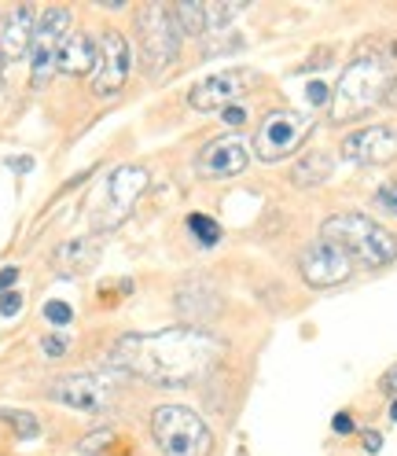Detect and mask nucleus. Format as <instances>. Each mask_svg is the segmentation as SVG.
<instances>
[{
  "label": "nucleus",
  "instance_id": "nucleus-8",
  "mask_svg": "<svg viewBox=\"0 0 397 456\" xmlns=\"http://www.w3.org/2000/svg\"><path fill=\"white\" fill-rule=\"evenodd\" d=\"M313 129V118H305L298 110H272L265 114V122L258 126V136H254V151H258L262 162H280L302 148V140Z\"/></svg>",
  "mask_w": 397,
  "mask_h": 456
},
{
  "label": "nucleus",
  "instance_id": "nucleus-21",
  "mask_svg": "<svg viewBox=\"0 0 397 456\" xmlns=\"http://www.w3.org/2000/svg\"><path fill=\"white\" fill-rule=\"evenodd\" d=\"M4 419L15 427V435L22 438V442H30V438H37V419H34V412H4Z\"/></svg>",
  "mask_w": 397,
  "mask_h": 456
},
{
  "label": "nucleus",
  "instance_id": "nucleus-27",
  "mask_svg": "<svg viewBox=\"0 0 397 456\" xmlns=\"http://www.w3.org/2000/svg\"><path fill=\"white\" fill-rule=\"evenodd\" d=\"M221 114H224V118H221L224 126H243L247 122V110L243 107H229V110H221Z\"/></svg>",
  "mask_w": 397,
  "mask_h": 456
},
{
  "label": "nucleus",
  "instance_id": "nucleus-1",
  "mask_svg": "<svg viewBox=\"0 0 397 456\" xmlns=\"http://www.w3.org/2000/svg\"><path fill=\"white\" fill-rule=\"evenodd\" d=\"M221 342L198 328H166L155 335H122L115 342V361L122 372L148 379L151 387H184L214 364Z\"/></svg>",
  "mask_w": 397,
  "mask_h": 456
},
{
  "label": "nucleus",
  "instance_id": "nucleus-22",
  "mask_svg": "<svg viewBox=\"0 0 397 456\" xmlns=\"http://www.w3.org/2000/svg\"><path fill=\"white\" fill-rule=\"evenodd\" d=\"M45 321H48L52 328H63V324L74 321V309H70L67 302H45Z\"/></svg>",
  "mask_w": 397,
  "mask_h": 456
},
{
  "label": "nucleus",
  "instance_id": "nucleus-10",
  "mask_svg": "<svg viewBox=\"0 0 397 456\" xmlns=\"http://www.w3.org/2000/svg\"><path fill=\"white\" fill-rule=\"evenodd\" d=\"M48 397L52 402H60L74 412H107L110 402H115V387H110L107 379H96V376H60L52 387H48Z\"/></svg>",
  "mask_w": 397,
  "mask_h": 456
},
{
  "label": "nucleus",
  "instance_id": "nucleus-31",
  "mask_svg": "<svg viewBox=\"0 0 397 456\" xmlns=\"http://www.w3.org/2000/svg\"><path fill=\"white\" fill-rule=\"evenodd\" d=\"M364 449H368V452H379V449H383V438H379L376 431H364Z\"/></svg>",
  "mask_w": 397,
  "mask_h": 456
},
{
  "label": "nucleus",
  "instance_id": "nucleus-9",
  "mask_svg": "<svg viewBox=\"0 0 397 456\" xmlns=\"http://www.w3.org/2000/svg\"><path fill=\"white\" fill-rule=\"evenodd\" d=\"M298 273L309 288H338L353 276V262L328 240H313L298 254Z\"/></svg>",
  "mask_w": 397,
  "mask_h": 456
},
{
  "label": "nucleus",
  "instance_id": "nucleus-32",
  "mask_svg": "<svg viewBox=\"0 0 397 456\" xmlns=\"http://www.w3.org/2000/svg\"><path fill=\"white\" fill-rule=\"evenodd\" d=\"M383 390H390V394H397V368H390V372L383 376Z\"/></svg>",
  "mask_w": 397,
  "mask_h": 456
},
{
  "label": "nucleus",
  "instance_id": "nucleus-18",
  "mask_svg": "<svg viewBox=\"0 0 397 456\" xmlns=\"http://www.w3.org/2000/svg\"><path fill=\"white\" fill-rule=\"evenodd\" d=\"M331 177V159L324 155V151H309L298 166H295V174H291V181L298 184V188H313V184H324Z\"/></svg>",
  "mask_w": 397,
  "mask_h": 456
},
{
  "label": "nucleus",
  "instance_id": "nucleus-12",
  "mask_svg": "<svg viewBox=\"0 0 397 456\" xmlns=\"http://www.w3.org/2000/svg\"><path fill=\"white\" fill-rule=\"evenodd\" d=\"M343 159L357 166H386L397 159V126H364L343 140Z\"/></svg>",
  "mask_w": 397,
  "mask_h": 456
},
{
  "label": "nucleus",
  "instance_id": "nucleus-30",
  "mask_svg": "<svg viewBox=\"0 0 397 456\" xmlns=\"http://www.w3.org/2000/svg\"><path fill=\"white\" fill-rule=\"evenodd\" d=\"M8 166H12V169H19V174H30V169H34V159H30V155H22V159H8Z\"/></svg>",
  "mask_w": 397,
  "mask_h": 456
},
{
  "label": "nucleus",
  "instance_id": "nucleus-13",
  "mask_svg": "<svg viewBox=\"0 0 397 456\" xmlns=\"http://www.w3.org/2000/svg\"><path fill=\"white\" fill-rule=\"evenodd\" d=\"M129 67H133V55H129L126 37L118 30H107L100 37V63H96V81H93L96 96H103V100L118 96L129 77Z\"/></svg>",
  "mask_w": 397,
  "mask_h": 456
},
{
  "label": "nucleus",
  "instance_id": "nucleus-25",
  "mask_svg": "<svg viewBox=\"0 0 397 456\" xmlns=\"http://www.w3.org/2000/svg\"><path fill=\"white\" fill-rule=\"evenodd\" d=\"M376 199H379V207H383V210H390V214H397V181H390V184H383Z\"/></svg>",
  "mask_w": 397,
  "mask_h": 456
},
{
  "label": "nucleus",
  "instance_id": "nucleus-34",
  "mask_svg": "<svg viewBox=\"0 0 397 456\" xmlns=\"http://www.w3.org/2000/svg\"><path fill=\"white\" fill-rule=\"evenodd\" d=\"M0 63H4V60H0Z\"/></svg>",
  "mask_w": 397,
  "mask_h": 456
},
{
  "label": "nucleus",
  "instance_id": "nucleus-33",
  "mask_svg": "<svg viewBox=\"0 0 397 456\" xmlns=\"http://www.w3.org/2000/svg\"><path fill=\"white\" fill-rule=\"evenodd\" d=\"M390 419H393V423H397V402H393V405H390Z\"/></svg>",
  "mask_w": 397,
  "mask_h": 456
},
{
  "label": "nucleus",
  "instance_id": "nucleus-2",
  "mask_svg": "<svg viewBox=\"0 0 397 456\" xmlns=\"http://www.w3.org/2000/svg\"><path fill=\"white\" fill-rule=\"evenodd\" d=\"M320 240L335 243L353 265H364V269H383V265L397 262V236L364 214L328 217L320 228Z\"/></svg>",
  "mask_w": 397,
  "mask_h": 456
},
{
  "label": "nucleus",
  "instance_id": "nucleus-5",
  "mask_svg": "<svg viewBox=\"0 0 397 456\" xmlns=\"http://www.w3.org/2000/svg\"><path fill=\"white\" fill-rule=\"evenodd\" d=\"M136 30H140V60L148 74H158L166 63L177 60L181 48V22L169 4H148L136 12Z\"/></svg>",
  "mask_w": 397,
  "mask_h": 456
},
{
  "label": "nucleus",
  "instance_id": "nucleus-17",
  "mask_svg": "<svg viewBox=\"0 0 397 456\" xmlns=\"http://www.w3.org/2000/svg\"><path fill=\"white\" fill-rule=\"evenodd\" d=\"M96 63H100V48L93 45L89 34H74V37L67 41L63 55H60V70L70 74V77H81V74L96 70Z\"/></svg>",
  "mask_w": 397,
  "mask_h": 456
},
{
  "label": "nucleus",
  "instance_id": "nucleus-14",
  "mask_svg": "<svg viewBox=\"0 0 397 456\" xmlns=\"http://www.w3.org/2000/svg\"><path fill=\"white\" fill-rule=\"evenodd\" d=\"M250 81H254L250 70H221V74H210V77H203L188 93V103L195 110H229L247 93Z\"/></svg>",
  "mask_w": 397,
  "mask_h": 456
},
{
  "label": "nucleus",
  "instance_id": "nucleus-7",
  "mask_svg": "<svg viewBox=\"0 0 397 456\" xmlns=\"http://www.w3.org/2000/svg\"><path fill=\"white\" fill-rule=\"evenodd\" d=\"M70 8H45L34 26V45H30V63H34V85L45 89L52 70H60V55L70 41Z\"/></svg>",
  "mask_w": 397,
  "mask_h": 456
},
{
  "label": "nucleus",
  "instance_id": "nucleus-4",
  "mask_svg": "<svg viewBox=\"0 0 397 456\" xmlns=\"http://www.w3.org/2000/svg\"><path fill=\"white\" fill-rule=\"evenodd\" d=\"M151 435L166 456H210L214 431L188 405H158L151 416Z\"/></svg>",
  "mask_w": 397,
  "mask_h": 456
},
{
  "label": "nucleus",
  "instance_id": "nucleus-26",
  "mask_svg": "<svg viewBox=\"0 0 397 456\" xmlns=\"http://www.w3.org/2000/svg\"><path fill=\"white\" fill-rule=\"evenodd\" d=\"M107 438H110L107 431H100V435H89V438H85V442H81V452H100Z\"/></svg>",
  "mask_w": 397,
  "mask_h": 456
},
{
  "label": "nucleus",
  "instance_id": "nucleus-20",
  "mask_svg": "<svg viewBox=\"0 0 397 456\" xmlns=\"http://www.w3.org/2000/svg\"><path fill=\"white\" fill-rule=\"evenodd\" d=\"M188 228H191V236L203 243V247H214L221 240V224L214 217H207V214H191L188 217Z\"/></svg>",
  "mask_w": 397,
  "mask_h": 456
},
{
  "label": "nucleus",
  "instance_id": "nucleus-24",
  "mask_svg": "<svg viewBox=\"0 0 397 456\" xmlns=\"http://www.w3.org/2000/svg\"><path fill=\"white\" fill-rule=\"evenodd\" d=\"M19 309H22V295L19 291H4V295H0V317H15Z\"/></svg>",
  "mask_w": 397,
  "mask_h": 456
},
{
  "label": "nucleus",
  "instance_id": "nucleus-3",
  "mask_svg": "<svg viewBox=\"0 0 397 456\" xmlns=\"http://www.w3.org/2000/svg\"><path fill=\"white\" fill-rule=\"evenodd\" d=\"M386 85H390V67L383 55L353 60L331 93V122H353L372 107H379L386 100Z\"/></svg>",
  "mask_w": 397,
  "mask_h": 456
},
{
  "label": "nucleus",
  "instance_id": "nucleus-16",
  "mask_svg": "<svg viewBox=\"0 0 397 456\" xmlns=\"http://www.w3.org/2000/svg\"><path fill=\"white\" fill-rule=\"evenodd\" d=\"M55 262H60V273H67V276H85V273H93V269H96V262H100V247H96V240H89V236L70 240V243L60 247Z\"/></svg>",
  "mask_w": 397,
  "mask_h": 456
},
{
  "label": "nucleus",
  "instance_id": "nucleus-19",
  "mask_svg": "<svg viewBox=\"0 0 397 456\" xmlns=\"http://www.w3.org/2000/svg\"><path fill=\"white\" fill-rule=\"evenodd\" d=\"M174 12H177V22H181L184 34L198 37V34L210 30V26H207V8H203V4H181V8H174Z\"/></svg>",
  "mask_w": 397,
  "mask_h": 456
},
{
  "label": "nucleus",
  "instance_id": "nucleus-11",
  "mask_svg": "<svg viewBox=\"0 0 397 456\" xmlns=\"http://www.w3.org/2000/svg\"><path fill=\"white\" fill-rule=\"evenodd\" d=\"M247 162H250V148L243 136H217L198 151L195 169H198V177H207V181H229V177L243 174Z\"/></svg>",
  "mask_w": 397,
  "mask_h": 456
},
{
  "label": "nucleus",
  "instance_id": "nucleus-28",
  "mask_svg": "<svg viewBox=\"0 0 397 456\" xmlns=\"http://www.w3.org/2000/svg\"><path fill=\"white\" fill-rule=\"evenodd\" d=\"M331 427H335V435H350V431H353V419H350L346 412H338V416L331 419Z\"/></svg>",
  "mask_w": 397,
  "mask_h": 456
},
{
  "label": "nucleus",
  "instance_id": "nucleus-6",
  "mask_svg": "<svg viewBox=\"0 0 397 456\" xmlns=\"http://www.w3.org/2000/svg\"><path fill=\"white\" fill-rule=\"evenodd\" d=\"M148 184H151V174L144 166H118L115 174L103 181V191H100L96 207H93V228L96 232H110V228H118L133 214L136 199L148 191Z\"/></svg>",
  "mask_w": 397,
  "mask_h": 456
},
{
  "label": "nucleus",
  "instance_id": "nucleus-29",
  "mask_svg": "<svg viewBox=\"0 0 397 456\" xmlns=\"http://www.w3.org/2000/svg\"><path fill=\"white\" fill-rule=\"evenodd\" d=\"M19 280V269L15 265H8V269H0V295H4L8 288H12V283Z\"/></svg>",
  "mask_w": 397,
  "mask_h": 456
},
{
  "label": "nucleus",
  "instance_id": "nucleus-23",
  "mask_svg": "<svg viewBox=\"0 0 397 456\" xmlns=\"http://www.w3.org/2000/svg\"><path fill=\"white\" fill-rule=\"evenodd\" d=\"M41 350H45V357H63L70 350V342L63 335H45L41 338Z\"/></svg>",
  "mask_w": 397,
  "mask_h": 456
},
{
  "label": "nucleus",
  "instance_id": "nucleus-15",
  "mask_svg": "<svg viewBox=\"0 0 397 456\" xmlns=\"http://www.w3.org/2000/svg\"><path fill=\"white\" fill-rule=\"evenodd\" d=\"M34 26H37L34 8H26V4L12 8L4 26H0V60L4 63L22 60V55L30 52V45H34Z\"/></svg>",
  "mask_w": 397,
  "mask_h": 456
}]
</instances>
